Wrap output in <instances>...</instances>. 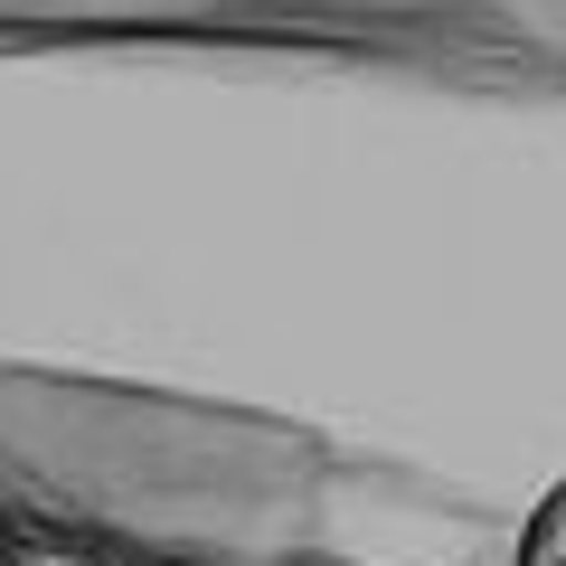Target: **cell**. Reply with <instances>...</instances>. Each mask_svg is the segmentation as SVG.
Segmentation results:
<instances>
[{
    "label": "cell",
    "mask_w": 566,
    "mask_h": 566,
    "mask_svg": "<svg viewBox=\"0 0 566 566\" xmlns=\"http://www.w3.org/2000/svg\"><path fill=\"white\" fill-rule=\"evenodd\" d=\"M0 378L566 520V0H0Z\"/></svg>",
    "instance_id": "obj_1"
},
{
    "label": "cell",
    "mask_w": 566,
    "mask_h": 566,
    "mask_svg": "<svg viewBox=\"0 0 566 566\" xmlns=\"http://www.w3.org/2000/svg\"><path fill=\"white\" fill-rule=\"evenodd\" d=\"M161 416L114 397L95 463V397L0 378V566H520L547 538L378 491L245 424L161 453Z\"/></svg>",
    "instance_id": "obj_2"
}]
</instances>
